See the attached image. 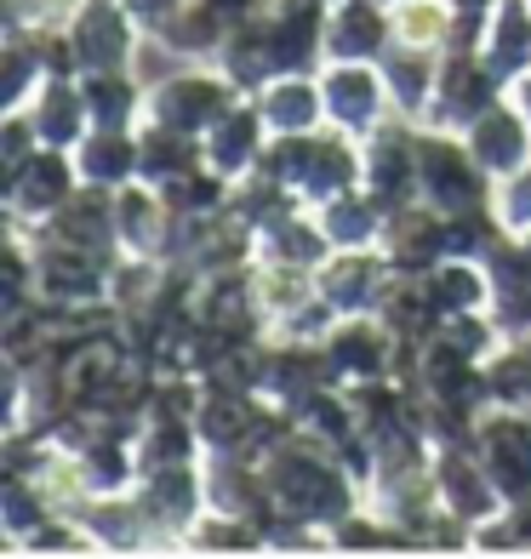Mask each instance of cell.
<instances>
[{
  "label": "cell",
  "mask_w": 531,
  "mask_h": 559,
  "mask_svg": "<svg viewBox=\"0 0 531 559\" xmlns=\"http://www.w3.org/2000/svg\"><path fill=\"white\" fill-rule=\"evenodd\" d=\"M515 143H520V138H515V126H509V120H492V126H486V138H480V148H486L492 160H497V155H515Z\"/></svg>",
  "instance_id": "obj_1"
},
{
  "label": "cell",
  "mask_w": 531,
  "mask_h": 559,
  "mask_svg": "<svg viewBox=\"0 0 531 559\" xmlns=\"http://www.w3.org/2000/svg\"><path fill=\"white\" fill-rule=\"evenodd\" d=\"M86 52H97V58L115 52V29H109V17H104V12H97V17L86 23Z\"/></svg>",
  "instance_id": "obj_2"
},
{
  "label": "cell",
  "mask_w": 531,
  "mask_h": 559,
  "mask_svg": "<svg viewBox=\"0 0 531 559\" xmlns=\"http://www.w3.org/2000/svg\"><path fill=\"white\" fill-rule=\"evenodd\" d=\"M366 97H371L366 81H354V74H349V81H338V104H343V109H361Z\"/></svg>",
  "instance_id": "obj_3"
},
{
  "label": "cell",
  "mask_w": 531,
  "mask_h": 559,
  "mask_svg": "<svg viewBox=\"0 0 531 559\" xmlns=\"http://www.w3.org/2000/svg\"><path fill=\"white\" fill-rule=\"evenodd\" d=\"M303 109H309V97H303V92H286L281 97V120H303Z\"/></svg>",
  "instance_id": "obj_4"
}]
</instances>
